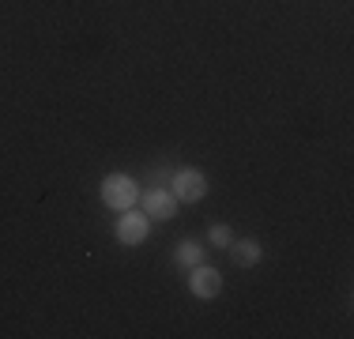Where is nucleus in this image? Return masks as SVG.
I'll use <instances>...</instances> for the list:
<instances>
[{"instance_id":"1","label":"nucleus","mask_w":354,"mask_h":339,"mask_svg":"<svg viewBox=\"0 0 354 339\" xmlns=\"http://www.w3.org/2000/svg\"><path fill=\"white\" fill-rule=\"evenodd\" d=\"M140 200V189L129 174H106L102 177V203L113 211H129Z\"/></svg>"},{"instance_id":"2","label":"nucleus","mask_w":354,"mask_h":339,"mask_svg":"<svg viewBox=\"0 0 354 339\" xmlns=\"http://www.w3.org/2000/svg\"><path fill=\"white\" fill-rule=\"evenodd\" d=\"M170 177H174V196L177 200L196 203V200L207 196V174H204V170L185 166V170H177V174H170Z\"/></svg>"},{"instance_id":"3","label":"nucleus","mask_w":354,"mask_h":339,"mask_svg":"<svg viewBox=\"0 0 354 339\" xmlns=\"http://www.w3.org/2000/svg\"><path fill=\"white\" fill-rule=\"evenodd\" d=\"M147 230H151V219L143 215V211H121V219H117V226H113V234H117V241L121 245H140V241H147Z\"/></svg>"},{"instance_id":"4","label":"nucleus","mask_w":354,"mask_h":339,"mask_svg":"<svg viewBox=\"0 0 354 339\" xmlns=\"http://www.w3.org/2000/svg\"><path fill=\"white\" fill-rule=\"evenodd\" d=\"M140 203H143V215L147 219H155V223H166V219H174L177 215V200L174 192H166V189H147L140 196Z\"/></svg>"},{"instance_id":"5","label":"nucleus","mask_w":354,"mask_h":339,"mask_svg":"<svg viewBox=\"0 0 354 339\" xmlns=\"http://www.w3.org/2000/svg\"><path fill=\"white\" fill-rule=\"evenodd\" d=\"M189 291L196 294V298L212 302L215 294L223 291V275H218L215 268H207V264H196V268H189Z\"/></svg>"},{"instance_id":"6","label":"nucleus","mask_w":354,"mask_h":339,"mask_svg":"<svg viewBox=\"0 0 354 339\" xmlns=\"http://www.w3.org/2000/svg\"><path fill=\"white\" fill-rule=\"evenodd\" d=\"M226 249H230V260H234V264H241V268L260 264V257H264V249H260L257 237H234Z\"/></svg>"},{"instance_id":"7","label":"nucleus","mask_w":354,"mask_h":339,"mask_svg":"<svg viewBox=\"0 0 354 339\" xmlns=\"http://www.w3.org/2000/svg\"><path fill=\"white\" fill-rule=\"evenodd\" d=\"M174 260H177L181 268H196V264H204V245L192 241V237H185V241L174 249Z\"/></svg>"},{"instance_id":"8","label":"nucleus","mask_w":354,"mask_h":339,"mask_svg":"<svg viewBox=\"0 0 354 339\" xmlns=\"http://www.w3.org/2000/svg\"><path fill=\"white\" fill-rule=\"evenodd\" d=\"M207 237H212V245L215 249H226V245L234 241V230L226 223H212V230H207Z\"/></svg>"}]
</instances>
